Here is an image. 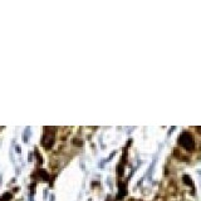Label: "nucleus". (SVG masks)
Masks as SVG:
<instances>
[{
	"label": "nucleus",
	"instance_id": "1",
	"mask_svg": "<svg viewBox=\"0 0 201 201\" xmlns=\"http://www.w3.org/2000/svg\"><path fill=\"white\" fill-rule=\"evenodd\" d=\"M179 143L185 149H187V151H192L194 149V137H192V134H191L190 132H187V131L182 132L180 134V137H179Z\"/></svg>",
	"mask_w": 201,
	"mask_h": 201
},
{
	"label": "nucleus",
	"instance_id": "2",
	"mask_svg": "<svg viewBox=\"0 0 201 201\" xmlns=\"http://www.w3.org/2000/svg\"><path fill=\"white\" fill-rule=\"evenodd\" d=\"M41 143L45 148H50L53 146L54 143V133H50V132H46L44 136H43V139H41Z\"/></svg>",
	"mask_w": 201,
	"mask_h": 201
},
{
	"label": "nucleus",
	"instance_id": "3",
	"mask_svg": "<svg viewBox=\"0 0 201 201\" xmlns=\"http://www.w3.org/2000/svg\"><path fill=\"white\" fill-rule=\"evenodd\" d=\"M124 195H126V186H122V184H121L119 185V194L117 196V199H122Z\"/></svg>",
	"mask_w": 201,
	"mask_h": 201
},
{
	"label": "nucleus",
	"instance_id": "4",
	"mask_svg": "<svg viewBox=\"0 0 201 201\" xmlns=\"http://www.w3.org/2000/svg\"><path fill=\"white\" fill-rule=\"evenodd\" d=\"M182 180H184V182L186 185H189V186H194V184L191 182V179H190V176H187V175H184V177H182Z\"/></svg>",
	"mask_w": 201,
	"mask_h": 201
},
{
	"label": "nucleus",
	"instance_id": "5",
	"mask_svg": "<svg viewBox=\"0 0 201 201\" xmlns=\"http://www.w3.org/2000/svg\"><path fill=\"white\" fill-rule=\"evenodd\" d=\"M73 144H76V146H82L83 141H82V139H79V138H74L73 139Z\"/></svg>",
	"mask_w": 201,
	"mask_h": 201
},
{
	"label": "nucleus",
	"instance_id": "6",
	"mask_svg": "<svg viewBox=\"0 0 201 201\" xmlns=\"http://www.w3.org/2000/svg\"><path fill=\"white\" fill-rule=\"evenodd\" d=\"M39 175H40L41 177H43L44 180H48V174H46V172H45L44 170H40V171H39Z\"/></svg>",
	"mask_w": 201,
	"mask_h": 201
},
{
	"label": "nucleus",
	"instance_id": "7",
	"mask_svg": "<svg viewBox=\"0 0 201 201\" xmlns=\"http://www.w3.org/2000/svg\"><path fill=\"white\" fill-rule=\"evenodd\" d=\"M10 199H11V195L8 192V194H5V195H4L3 197H1V201H6V200H10Z\"/></svg>",
	"mask_w": 201,
	"mask_h": 201
},
{
	"label": "nucleus",
	"instance_id": "8",
	"mask_svg": "<svg viewBox=\"0 0 201 201\" xmlns=\"http://www.w3.org/2000/svg\"><path fill=\"white\" fill-rule=\"evenodd\" d=\"M196 129H197V131H199V132L201 133V127H196Z\"/></svg>",
	"mask_w": 201,
	"mask_h": 201
}]
</instances>
